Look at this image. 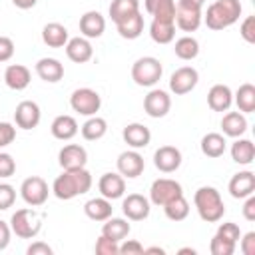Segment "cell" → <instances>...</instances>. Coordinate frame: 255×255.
<instances>
[{
    "mask_svg": "<svg viewBox=\"0 0 255 255\" xmlns=\"http://www.w3.org/2000/svg\"><path fill=\"white\" fill-rule=\"evenodd\" d=\"M92 187V173L86 167H78V169H64L52 183V193L62 199V201H70L78 195L88 193Z\"/></svg>",
    "mask_w": 255,
    "mask_h": 255,
    "instance_id": "obj_1",
    "label": "cell"
},
{
    "mask_svg": "<svg viewBox=\"0 0 255 255\" xmlns=\"http://www.w3.org/2000/svg\"><path fill=\"white\" fill-rule=\"evenodd\" d=\"M193 205L197 209V215L205 223H217L225 213V203L221 199V193L211 185H203L193 193Z\"/></svg>",
    "mask_w": 255,
    "mask_h": 255,
    "instance_id": "obj_2",
    "label": "cell"
},
{
    "mask_svg": "<svg viewBox=\"0 0 255 255\" xmlns=\"http://www.w3.org/2000/svg\"><path fill=\"white\" fill-rule=\"evenodd\" d=\"M241 16V2L239 0H215L207 6L203 22L209 30H225L233 26Z\"/></svg>",
    "mask_w": 255,
    "mask_h": 255,
    "instance_id": "obj_3",
    "label": "cell"
},
{
    "mask_svg": "<svg viewBox=\"0 0 255 255\" xmlns=\"http://www.w3.org/2000/svg\"><path fill=\"white\" fill-rule=\"evenodd\" d=\"M10 229L20 239H34L42 231V215L34 207L16 209L10 217Z\"/></svg>",
    "mask_w": 255,
    "mask_h": 255,
    "instance_id": "obj_4",
    "label": "cell"
},
{
    "mask_svg": "<svg viewBox=\"0 0 255 255\" xmlns=\"http://www.w3.org/2000/svg\"><path fill=\"white\" fill-rule=\"evenodd\" d=\"M163 74V66L153 56H141L131 64V80L141 88H153Z\"/></svg>",
    "mask_w": 255,
    "mask_h": 255,
    "instance_id": "obj_5",
    "label": "cell"
},
{
    "mask_svg": "<svg viewBox=\"0 0 255 255\" xmlns=\"http://www.w3.org/2000/svg\"><path fill=\"white\" fill-rule=\"evenodd\" d=\"M201 22H203L201 4L191 2V0H177L173 24L179 30H183V32H195L201 26Z\"/></svg>",
    "mask_w": 255,
    "mask_h": 255,
    "instance_id": "obj_6",
    "label": "cell"
},
{
    "mask_svg": "<svg viewBox=\"0 0 255 255\" xmlns=\"http://www.w3.org/2000/svg\"><path fill=\"white\" fill-rule=\"evenodd\" d=\"M70 108L80 116H96L102 108V96L92 88H78L70 96Z\"/></svg>",
    "mask_w": 255,
    "mask_h": 255,
    "instance_id": "obj_7",
    "label": "cell"
},
{
    "mask_svg": "<svg viewBox=\"0 0 255 255\" xmlns=\"http://www.w3.org/2000/svg\"><path fill=\"white\" fill-rule=\"evenodd\" d=\"M20 195H22V199H24L26 205H30V207H42L48 201L50 187H48V183L40 175H30V177H26L22 181Z\"/></svg>",
    "mask_w": 255,
    "mask_h": 255,
    "instance_id": "obj_8",
    "label": "cell"
},
{
    "mask_svg": "<svg viewBox=\"0 0 255 255\" xmlns=\"http://www.w3.org/2000/svg\"><path fill=\"white\" fill-rule=\"evenodd\" d=\"M177 195H183V187L179 181L171 177H157L149 187V203L163 207L167 201L175 199Z\"/></svg>",
    "mask_w": 255,
    "mask_h": 255,
    "instance_id": "obj_9",
    "label": "cell"
},
{
    "mask_svg": "<svg viewBox=\"0 0 255 255\" xmlns=\"http://www.w3.org/2000/svg\"><path fill=\"white\" fill-rule=\"evenodd\" d=\"M199 82V72L193 68V66H181L177 68L171 78H169V90L175 94V96H185L189 94Z\"/></svg>",
    "mask_w": 255,
    "mask_h": 255,
    "instance_id": "obj_10",
    "label": "cell"
},
{
    "mask_svg": "<svg viewBox=\"0 0 255 255\" xmlns=\"http://www.w3.org/2000/svg\"><path fill=\"white\" fill-rule=\"evenodd\" d=\"M171 110V96L165 90H149L147 96L143 98V112L149 118H163Z\"/></svg>",
    "mask_w": 255,
    "mask_h": 255,
    "instance_id": "obj_11",
    "label": "cell"
},
{
    "mask_svg": "<svg viewBox=\"0 0 255 255\" xmlns=\"http://www.w3.org/2000/svg\"><path fill=\"white\" fill-rule=\"evenodd\" d=\"M116 165H118V173L124 175V177H128V179H135L145 169V161H143V157H141V153L137 149L122 151L118 155Z\"/></svg>",
    "mask_w": 255,
    "mask_h": 255,
    "instance_id": "obj_12",
    "label": "cell"
},
{
    "mask_svg": "<svg viewBox=\"0 0 255 255\" xmlns=\"http://www.w3.org/2000/svg\"><path fill=\"white\" fill-rule=\"evenodd\" d=\"M42 120L40 106L32 100H24L14 110V122L20 129H34Z\"/></svg>",
    "mask_w": 255,
    "mask_h": 255,
    "instance_id": "obj_13",
    "label": "cell"
},
{
    "mask_svg": "<svg viewBox=\"0 0 255 255\" xmlns=\"http://www.w3.org/2000/svg\"><path fill=\"white\" fill-rule=\"evenodd\" d=\"M122 211L129 221H143L151 211V203L141 193H129L122 201Z\"/></svg>",
    "mask_w": 255,
    "mask_h": 255,
    "instance_id": "obj_14",
    "label": "cell"
},
{
    "mask_svg": "<svg viewBox=\"0 0 255 255\" xmlns=\"http://www.w3.org/2000/svg\"><path fill=\"white\" fill-rule=\"evenodd\" d=\"M181 151L175 145H161L155 149L153 153V165L161 171V173H173L179 169L181 165Z\"/></svg>",
    "mask_w": 255,
    "mask_h": 255,
    "instance_id": "obj_15",
    "label": "cell"
},
{
    "mask_svg": "<svg viewBox=\"0 0 255 255\" xmlns=\"http://www.w3.org/2000/svg\"><path fill=\"white\" fill-rule=\"evenodd\" d=\"M58 163L62 169H78L86 167L88 163V151L80 143H68L58 151Z\"/></svg>",
    "mask_w": 255,
    "mask_h": 255,
    "instance_id": "obj_16",
    "label": "cell"
},
{
    "mask_svg": "<svg viewBox=\"0 0 255 255\" xmlns=\"http://www.w3.org/2000/svg\"><path fill=\"white\" fill-rule=\"evenodd\" d=\"M98 189H100V195L114 201V199H120L124 197L126 193V177L120 175V173H114V171H108L100 177L98 181Z\"/></svg>",
    "mask_w": 255,
    "mask_h": 255,
    "instance_id": "obj_17",
    "label": "cell"
},
{
    "mask_svg": "<svg viewBox=\"0 0 255 255\" xmlns=\"http://www.w3.org/2000/svg\"><path fill=\"white\" fill-rule=\"evenodd\" d=\"M64 48H66L68 60H72V62H76V64H86V62H90L92 56H94L92 42H90L88 38H84V36L70 38Z\"/></svg>",
    "mask_w": 255,
    "mask_h": 255,
    "instance_id": "obj_18",
    "label": "cell"
},
{
    "mask_svg": "<svg viewBox=\"0 0 255 255\" xmlns=\"http://www.w3.org/2000/svg\"><path fill=\"white\" fill-rule=\"evenodd\" d=\"M122 137H124V141H126L131 149H141V147H147V145H149V141H151V131H149L147 126L133 122V124H128V126L124 128Z\"/></svg>",
    "mask_w": 255,
    "mask_h": 255,
    "instance_id": "obj_19",
    "label": "cell"
},
{
    "mask_svg": "<svg viewBox=\"0 0 255 255\" xmlns=\"http://www.w3.org/2000/svg\"><path fill=\"white\" fill-rule=\"evenodd\" d=\"M231 197L235 199H245L247 195H251L255 191V173L245 169V171H239L235 173L231 179H229V185H227Z\"/></svg>",
    "mask_w": 255,
    "mask_h": 255,
    "instance_id": "obj_20",
    "label": "cell"
},
{
    "mask_svg": "<svg viewBox=\"0 0 255 255\" xmlns=\"http://www.w3.org/2000/svg\"><path fill=\"white\" fill-rule=\"evenodd\" d=\"M106 30V18L98 12V10H88L86 14H82L80 18V32L84 38L92 40V38H100Z\"/></svg>",
    "mask_w": 255,
    "mask_h": 255,
    "instance_id": "obj_21",
    "label": "cell"
},
{
    "mask_svg": "<svg viewBox=\"0 0 255 255\" xmlns=\"http://www.w3.org/2000/svg\"><path fill=\"white\" fill-rule=\"evenodd\" d=\"M30 80H32V74L26 66L22 64H10L6 70H4V84L14 90V92H22L30 86Z\"/></svg>",
    "mask_w": 255,
    "mask_h": 255,
    "instance_id": "obj_22",
    "label": "cell"
},
{
    "mask_svg": "<svg viewBox=\"0 0 255 255\" xmlns=\"http://www.w3.org/2000/svg\"><path fill=\"white\" fill-rule=\"evenodd\" d=\"M233 104V92L225 84H215L207 92V106L213 112H227Z\"/></svg>",
    "mask_w": 255,
    "mask_h": 255,
    "instance_id": "obj_23",
    "label": "cell"
},
{
    "mask_svg": "<svg viewBox=\"0 0 255 255\" xmlns=\"http://www.w3.org/2000/svg\"><path fill=\"white\" fill-rule=\"evenodd\" d=\"M50 131H52V135H54L56 139L68 141V139H72V137L80 131V128H78V122H76L74 116L62 114V116H56V118H54V122L50 124Z\"/></svg>",
    "mask_w": 255,
    "mask_h": 255,
    "instance_id": "obj_24",
    "label": "cell"
},
{
    "mask_svg": "<svg viewBox=\"0 0 255 255\" xmlns=\"http://www.w3.org/2000/svg\"><path fill=\"white\" fill-rule=\"evenodd\" d=\"M36 74L48 84H56L64 78V64L56 58H40L36 62Z\"/></svg>",
    "mask_w": 255,
    "mask_h": 255,
    "instance_id": "obj_25",
    "label": "cell"
},
{
    "mask_svg": "<svg viewBox=\"0 0 255 255\" xmlns=\"http://www.w3.org/2000/svg\"><path fill=\"white\" fill-rule=\"evenodd\" d=\"M68 28L60 22H50L42 28V42L48 48H64L68 44Z\"/></svg>",
    "mask_w": 255,
    "mask_h": 255,
    "instance_id": "obj_26",
    "label": "cell"
},
{
    "mask_svg": "<svg viewBox=\"0 0 255 255\" xmlns=\"http://www.w3.org/2000/svg\"><path fill=\"white\" fill-rule=\"evenodd\" d=\"M221 129L227 137H241L247 131V118L241 112H227L221 118Z\"/></svg>",
    "mask_w": 255,
    "mask_h": 255,
    "instance_id": "obj_27",
    "label": "cell"
},
{
    "mask_svg": "<svg viewBox=\"0 0 255 255\" xmlns=\"http://www.w3.org/2000/svg\"><path fill=\"white\" fill-rule=\"evenodd\" d=\"M199 147H201V153L207 155V157H221L227 149V141H225V135L223 133H217V131H209L201 137L199 141Z\"/></svg>",
    "mask_w": 255,
    "mask_h": 255,
    "instance_id": "obj_28",
    "label": "cell"
},
{
    "mask_svg": "<svg viewBox=\"0 0 255 255\" xmlns=\"http://www.w3.org/2000/svg\"><path fill=\"white\" fill-rule=\"evenodd\" d=\"M84 213L92 221H106L108 217H112L114 207H112V201L106 197H92L84 203Z\"/></svg>",
    "mask_w": 255,
    "mask_h": 255,
    "instance_id": "obj_29",
    "label": "cell"
},
{
    "mask_svg": "<svg viewBox=\"0 0 255 255\" xmlns=\"http://www.w3.org/2000/svg\"><path fill=\"white\" fill-rule=\"evenodd\" d=\"M129 231H131V225L128 223V219H124V217H108L106 221H104V225H102V235H106L108 239H112V241H124L128 235H129Z\"/></svg>",
    "mask_w": 255,
    "mask_h": 255,
    "instance_id": "obj_30",
    "label": "cell"
},
{
    "mask_svg": "<svg viewBox=\"0 0 255 255\" xmlns=\"http://www.w3.org/2000/svg\"><path fill=\"white\" fill-rule=\"evenodd\" d=\"M145 12L153 16V20L173 22L175 16V0H143Z\"/></svg>",
    "mask_w": 255,
    "mask_h": 255,
    "instance_id": "obj_31",
    "label": "cell"
},
{
    "mask_svg": "<svg viewBox=\"0 0 255 255\" xmlns=\"http://www.w3.org/2000/svg\"><path fill=\"white\" fill-rule=\"evenodd\" d=\"M143 26H145V22H143L141 12H135V14H131L129 18H126V20H122V22L116 24L118 34H120L122 38H126V40H135V38H139L141 32H143Z\"/></svg>",
    "mask_w": 255,
    "mask_h": 255,
    "instance_id": "obj_32",
    "label": "cell"
},
{
    "mask_svg": "<svg viewBox=\"0 0 255 255\" xmlns=\"http://www.w3.org/2000/svg\"><path fill=\"white\" fill-rule=\"evenodd\" d=\"M80 133H82V137L86 141H98L108 133V122L104 118H100V116H90L82 124Z\"/></svg>",
    "mask_w": 255,
    "mask_h": 255,
    "instance_id": "obj_33",
    "label": "cell"
},
{
    "mask_svg": "<svg viewBox=\"0 0 255 255\" xmlns=\"http://www.w3.org/2000/svg\"><path fill=\"white\" fill-rule=\"evenodd\" d=\"M231 159L239 165H249L255 159V145L251 139L245 137H235L231 143Z\"/></svg>",
    "mask_w": 255,
    "mask_h": 255,
    "instance_id": "obj_34",
    "label": "cell"
},
{
    "mask_svg": "<svg viewBox=\"0 0 255 255\" xmlns=\"http://www.w3.org/2000/svg\"><path fill=\"white\" fill-rule=\"evenodd\" d=\"M149 36L155 44H169L175 38V24L167 20H151Z\"/></svg>",
    "mask_w": 255,
    "mask_h": 255,
    "instance_id": "obj_35",
    "label": "cell"
},
{
    "mask_svg": "<svg viewBox=\"0 0 255 255\" xmlns=\"http://www.w3.org/2000/svg\"><path fill=\"white\" fill-rule=\"evenodd\" d=\"M110 18L114 24L129 18L131 14L139 12V0H112L110 4Z\"/></svg>",
    "mask_w": 255,
    "mask_h": 255,
    "instance_id": "obj_36",
    "label": "cell"
},
{
    "mask_svg": "<svg viewBox=\"0 0 255 255\" xmlns=\"http://www.w3.org/2000/svg\"><path fill=\"white\" fill-rule=\"evenodd\" d=\"M233 102L241 114L255 112V86L253 84H241L239 90L233 94Z\"/></svg>",
    "mask_w": 255,
    "mask_h": 255,
    "instance_id": "obj_37",
    "label": "cell"
},
{
    "mask_svg": "<svg viewBox=\"0 0 255 255\" xmlns=\"http://www.w3.org/2000/svg\"><path fill=\"white\" fill-rule=\"evenodd\" d=\"M173 52L179 60H195L199 56V42L193 38V36H181L175 40V46H173Z\"/></svg>",
    "mask_w": 255,
    "mask_h": 255,
    "instance_id": "obj_38",
    "label": "cell"
},
{
    "mask_svg": "<svg viewBox=\"0 0 255 255\" xmlns=\"http://www.w3.org/2000/svg\"><path fill=\"white\" fill-rule=\"evenodd\" d=\"M163 213L171 221H183L189 215V201L183 195H177L175 199H171L163 205Z\"/></svg>",
    "mask_w": 255,
    "mask_h": 255,
    "instance_id": "obj_39",
    "label": "cell"
},
{
    "mask_svg": "<svg viewBox=\"0 0 255 255\" xmlns=\"http://www.w3.org/2000/svg\"><path fill=\"white\" fill-rule=\"evenodd\" d=\"M209 251H211V255H233L235 243L229 241V239H223V237H219L215 233L213 239H211V243H209Z\"/></svg>",
    "mask_w": 255,
    "mask_h": 255,
    "instance_id": "obj_40",
    "label": "cell"
},
{
    "mask_svg": "<svg viewBox=\"0 0 255 255\" xmlns=\"http://www.w3.org/2000/svg\"><path fill=\"white\" fill-rule=\"evenodd\" d=\"M94 251L98 255H118L120 253V243L108 239L106 235H100L98 241H96V245H94Z\"/></svg>",
    "mask_w": 255,
    "mask_h": 255,
    "instance_id": "obj_41",
    "label": "cell"
},
{
    "mask_svg": "<svg viewBox=\"0 0 255 255\" xmlns=\"http://www.w3.org/2000/svg\"><path fill=\"white\" fill-rule=\"evenodd\" d=\"M217 235L223 237V239H229V241H233V243L237 245V241H239V237H241V229H239L237 223L225 221V223H221V225L217 227Z\"/></svg>",
    "mask_w": 255,
    "mask_h": 255,
    "instance_id": "obj_42",
    "label": "cell"
},
{
    "mask_svg": "<svg viewBox=\"0 0 255 255\" xmlns=\"http://www.w3.org/2000/svg\"><path fill=\"white\" fill-rule=\"evenodd\" d=\"M16 201V189L10 183H0V211H6Z\"/></svg>",
    "mask_w": 255,
    "mask_h": 255,
    "instance_id": "obj_43",
    "label": "cell"
},
{
    "mask_svg": "<svg viewBox=\"0 0 255 255\" xmlns=\"http://www.w3.org/2000/svg\"><path fill=\"white\" fill-rule=\"evenodd\" d=\"M239 34L247 44H255V16H247L241 26H239Z\"/></svg>",
    "mask_w": 255,
    "mask_h": 255,
    "instance_id": "obj_44",
    "label": "cell"
},
{
    "mask_svg": "<svg viewBox=\"0 0 255 255\" xmlns=\"http://www.w3.org/2000/svg\"><path fill=\"white\" fill-rule=\"evenodd\" d=\"M16 173V161L10 153L0 151V177H12Z\"/></svg>",
    "mask_w": 255,
    "mask_h": 255,
    "instance_id": "obj_45",
    "label": "cell"
},
{
    "mask_svg": "<svg viewBox=\"0 0 255 255\" xmlns=\"http://www.w3.org/2000/svg\"><path fill=\"white\" fill-rule=\"evenodd\" d=\"M16 139V128L8 122H0V149L10 145Z\"/></svg>",
    "mask_w": 255,
    "mask_h": 255,
    "instance_id": "obj_46",
    "label": "cell"
},
{
    "mask_svg": "<svg viewBox=\"0 0 255 255\" xmlns=\"http://www.w3.org/2000/svg\"><path fill=\"white\" fill-rule=\"evenodd\" d=\"M120 253L122 255H139V253H143V245L135 239H124V241H120Z\"/></svg>",
    "mask_w": 255,
    "mask_h": 255,
    "instance_id": "obj_47",
    "label": "cell"
},
{
    "mask_svg": "<svg viewBox=\"0 0 255 255\" xmlns=\"http://www.w3.org/2000/svg\"><path fill=\"white\" fill-rule=\"evenodd\" d=\"M239 241H241V253L243 255H255V231L241 235Z\"/></svg>",
    "mask_w": 255,
    "mask_h": 255,
    "instance_id": "obj_48",
    "label": "cell"
},
{
    "mask_svg": "<svg viewBox=\"0 0 255 255\" xmlns=\"http://www.w3.org/2000/svg\"><path fill=\"white\" fill-rule=\"evenodd\" d=\"M14 56V42L8 36H0V62H8Z\"/></svg>",
    "mask_w": 255,
    "mask_h": 255,
    "instance_id": "obj_49",
    "label": "cell"
},
{
    "mask_svg": "<svg viewBox=\"0 0 255 255\" xmlns=\"http://www.w3.org/2000/svg\"><path fill=\"white\" fill-rule=\"evenodd\" d=\"M26 253H28V255H52L54 249H52L48 243H44V241H34L32 245H28Z\"/></svg>",
    "mask_w": 255,
    "mask_h": 255,
    "instance_id": "obj_50",
    "label": "cell"
},
{
    "mask_svg": "<svg viewBox=\"0 0 255 255\" xmlns=\"http://www.w3.org/2000/svg\"><path fill=\"white\" fill-rule=\"evenodd\" d=\"M243 217L247 221H255V195H247L245 203H243Z\"/></svg>",
    "mask_w": 255,
    "mask_h": 255,
    "instance_id": "obj_51",
    "label": "cell"
},
{
    "mask_svg": "<svg viewBox=\"0 0 255 255\" xmlns=\"http://www.w3.org/2000/svg\"><path fill=\"white\" fill-rule=\"evenodd\" d=\"M10 237H12V229L6 221L0 219V251H4L10 245Z\"/></svg>",
    "mask_w": 255,
    "mask_h": 255,
    "instance_id": "obj_52",
    "label": "cell"
},
{
    "mask_svg": "<svg viewBox=\"0 0 255 255\" xmlns=\"http://www.w3.org/2000/svg\"><path fill=\"white\" fill-rule=\"evenodd\" d=\"M36 2H38V0H12V4H14L16 8H20V10H30V8L36 6Z\"/></svg>",
    "mask_w": 255,
    "mask_h": 255,
    "instance_id": "obj_53",
    "label": "cell"
},
{
    "mask_svg": "<svg viewBox=\"0 0 255 255\" xmlns=\"http://www.w3.org/2000/svg\"><path fill=\"white\" fill-rule=\"evenodd\" d=\"M143 253H159V255H163L165 249L163 247H143Z\"/></svg>",
    "mask_w": 255,
    "mask_h": 255,
    "instance_id": "obj_54",
    "label": "cell"
},
{
    "mask_svg": "<svg viewBox=\"0 0 255 255\" xmlns=\"http://www.w3.org/2000/svg\"><path fill=\"white\" fill-rule=\"evenodd\" d=\"M179 253L183 255V253H191V255H195V249H191V247H183V249H179Z\"/></svg>",
    "mask_w": 255,
    "mask_h": 255,
    "instance_id": "obj_55",
    "label": "cell"
},
{
    "mask_svg": "<svg viewBox=\"0 0 255 255\" xmlns=\"http://www.w3.org/2000/svg\"><path fill=\"white\" fill-rule=\"evenodd\" d=\"M191 2H197V4H201V6H203V2H205V0H191Z\"/></svg>",
    "mask_w": 255,
    "mask_h": 255,
    "instance_id": "obj_56",
    "label": "cell"
}]
</instances>
